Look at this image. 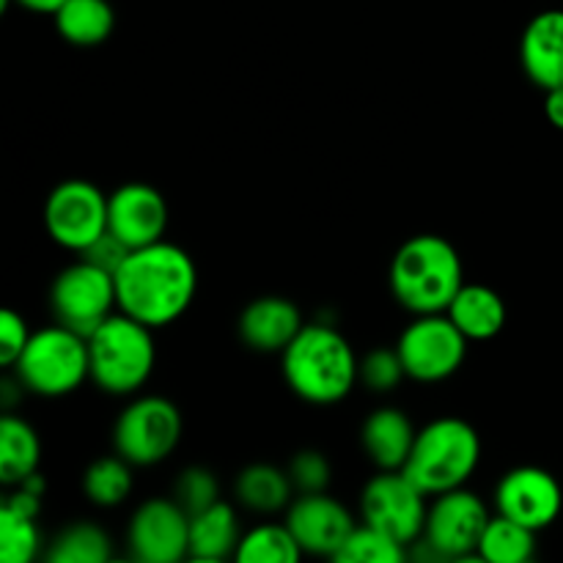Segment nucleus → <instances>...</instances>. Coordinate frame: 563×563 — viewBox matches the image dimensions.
I'll return each instance as SVG.
<instances>
[{
	"label": "nucleus",
	"instance_id": "1",
	"mask_svg": "<svg viewBox=\"0 0 563 563\" xmlns=\"http://www.w3.org/2000/svg\"><path fill=\"white\" fill-rule=\"evenodd\" d=\"M198 291V269L190 253L159 240L135 247L115 269L119 311L148 328H168L185 317Z\"/></svg>",
	"mask_w": 563,
	"mask_h": 563
},
{
	"label": "nucleus",
	"instance_id": "2",
	"mask_svg": "<svg viewBox=\"0 0 563 563\" xmlns=\"http://www.w3.org/2000/svg\"><path fill=\"white\" fill-rule=\"evenodd\" d=\"M286 385L311 405H339L361 383V361L330 324H306L284 352Z\"/></svg>",
	"mask_w": 563,
	"mask_h": 563
},
{
	"label": "nucleus",
	"instance_id": "3",
	"mask_svg": "<svg viewBox=\"0 0 563 563\" xmlns=\"http://www.w3.org/2000/svg\"><path fill=\"white\" fill-rule=\"evenodd\" d=\"M390 291L418 313H445L465 286V267L456 247L440 234H418L396 251L390 262Z\"/></svg>",
	"mask_w": 563,
	"mask_h": 563
},
{
	"label": "nucleus",
	"instance_id": "4",
	"mask_svg": "<svg viewBox=\"0 0 563 563\" xmlns=\"http://www.w3.org/2000/svg\"><path fill=\"white\" fill-rule=\"evenodd\" d=\"M154 328L137 322L130 313H110L88 335L91 379L113 396H130L148 383L157 363Z\"/></svg>",
	"mask_w": 563,
	"mask_h": 563
},
{
	"label": "nucleus",
	"instance_id": "5",
	"mask_svg": "<svg viewBox=\"0 0 563 563\" xmlns=\"http://www.w3.org/2000/svg\"><path fill=\"white\" fill-rule=\"evenodd\" d=\"M482 460L478 432L462 418H438L418 429L410 460L401 471L427 495H443L471 482Z\"/></svg>",
	"mask_w": 563,
	"mask_h": 563
},
{
	"label": "nucleus",
	"instance_id": "6",
	"mask_svg": "<svg viewBox=\"0 0 563 563\" xmlns=\"http://www.w3.org/2000/svg\"><path fill=\"white\" fill-rule=\"evenodd\" d=\"M14 372L22 388L36 396L58 399L71 394L91 377L88 339L64 324L36 330L14 363Z\"/></svg>",
	"mask_w": 563,
	"mask_h": 563
},
{
	"label": "nucleus",
	"instance_id": "7",
	"mask_svg": "<svg viewBox=\"0 0 563 563\" xmlns=\"http://www.w3.org/2000/svg\"><path fill=\"white\" fill-rule=\"evenodd\" d=\"M179 407L163 396H141L121 410L113 427L115 454L135 467L157 465L168 460L181 440Z\"/></svg>",
	"mask_w": 563,
	"mask_h": 563
},
{
	"label": "nucleus",
	"instance_id": "8",
	"mask_svg": "<svg viewBox=\"0 0 563 563\" xmlns=\"http://www.w3.org/2000/svg\"><path fill=\"white\" fill-rule=\"evenodd\" d=\"M467 335L449 319V313H418L416 322L399 335L401 363L416 383H443L462 368L467 357Z\"/></svg>",
	"mask_w": 563,
	"mask_h": 563
},
{
	"label": "nucleus",
	"instance_id": "9",
	"mask_svg": "<svg viewBox=\"0 0 563 563\" xmlns=\"http://www.w3.org/2000/svg\"><path fill=\"white\" fill-rule=\"evenodd\" d=\"M115 306H119L115 275L86 258L60 269L49 289V308H53L55 322L86 339L113 313Z\"/></svg>",
	"mask_w": 563,
	"mask_h": 563
},
{
	"label": "nucleus",
	"instance_id": "10",
	"mask_svg": "<svg viewBox=\"0 0 563 563\" xmlns=\"http://www.w3.org/2000/svg\"><path fill=\"white\" fill-rule=\"evenodd\" d=\"M489 517L493 515L484 506V500L471 489L460 487L434 495L421 542L427 544L432 559L482 561L478 559V544H482Z\"/></svg>",
	"mask_w": 563,
	"mask_h": 563
},
{
	"label": "nucleus",
	"instance_id": "11",
	"mask_svg": "<svg viewBox=\"0 0 563 563\" xmlns=\"http://www.w3.org/2000/svg\"><path fill=\"white\" fill-rule=\"evenodd\" d=\"M361 515L363 522L410 548L427 528V493L405 471H379L363 487Z\"/></svg>",
	"mask_w": 563,
	"mask_h": 563
},
{
	"label": "nucleus",
	"instance_id": "12",
	"mask_svg": "<svg viewBox=\"0 0 563 563\" xmlns=\"http://www.w3.org/2000/svg\"><path fill=\"white\" fill-rule=\"evenodd\" d=\"M44 229L66 251L82 253L108 231V196L86 179H66L44 201Z\"/></svg>",
	"mask_w": 563,
	"mask_h": 563
},
{
	"label": "nucleus",
	"instance_id": "13",
	"mask_svg": "<svg viewBox=\"0 0 563 563\" xmlns=\"http://www.w3.org/2000/svg\"><path fill=\"white\" fill-rule=\"evenodd\" d=\"M132 559L141 563H176L190 559V515L179 500L152 498L132 515L126 531Z\"/></svg>",
	"mask_w": 563,
	"mask_h": 563
},
{
	"label": "nucleus",
	"instance_id": "14",
	"mask_svg": "<svg viewBox=\"0 0 563 563\" xmlns=\"http://www.w3.org/2000/svg\"><path fill=\"white\" fill-rule=\"evenodd\" d=\"M495 506H498V515L511 517L539 533L559 520L563 509L561 484L544 467H515L498 482Z\"/></svg>",
	"mask_w": 563,
	"mask_h": 563
},
{
	"label": "nucleus",
	"instance_id": "15",
	"mask_svg": "<svg viewBox=\"0 0 563 563\" xmlns=\"http://www.w3.org/2000/svg\"><path fill=\"white\" fill-rule=\"evenodd\" d=\"M168 229V203L146 181H126L108 196V231L132 251L163 240Z\"/></svg>",
	"mask_w": 563,
	"mask_h": 563
},
{
	"label": "nucleus",
	"instance_id": "16",
	"mask_svg": "<svg viewBox=\"0 0 563 563\" xmlns=\"http://www.w3.org/2000/svg\"><path fill=\"white\" fill-rule=\"evenodd\" d=\"M286 526L300 542L302 553L335 559L341 544L355 528V520L346 511V506L330 498L328 493H302L300 498L289 504Z\"/></svg>",
	"mask_w": 563,
	"mask_h": 563
},
{
	"label": "nucleus",
	"instance_id": "17",
	"mask_svg": "<svg viewBox=\"0 0 563 563\" xmlns=\"http://www.w3.org/2000/svg\"><path fill=\"white\" fill-rule=\"evenodd\" d=\"M520 64L528 80L544 91L563 86V9H548L528 22L520 38Z\"/></svg>",
	"mask_w": 563,
	"mask_h": 563
},
{
	"label": "nucleus",
	"instance_id": "18",
	"mask_svg": "<svg viewBox=\"0 0 563 563\" xmlns=\"http://www.w3.org/2000/svg\"><path fill=\"white\" fill-rule=\"evenodd\" d=\"M306 328L300 308L278 295L256 297L240 313V335L256 352H284Z\"/></svg>",
	"mask_w": 563,
	"mask_h": 563
},
{
	"label": "nucleus",
	"instance_id": "19",
	"mask_svg": "<svg viewBox=\"0 0 563 563\" xmlns=\"http://www.w3.org/2000/svg\"><path fill=\"white\" fill-rule=\"evenodd\" d=\"M416 438L418 432L412 421L396 407L374 410L361 429L363 451L379 471H401L410 460Z\"/></svg>",
	"mask_w": 563,
	"mask_h": 563
},
{
	"label": "nucleus",
	"instance_id": "20",
	"mask_svg": "<svg viewBox=\"0 0 563 563\" xmlns=\"http://www.w3.org/2000/svg\"><path fill=\"white\" fill-rule=\"evenodd\" d=\"M445 313L467 335V341L495 339L506 328V317H509L504 297L484 284L462 286Z\"/></svg>",
	"mask_w": 563,
	"mask_h": 563
},
{
	"label": "nucleus",
	"instance_id": "21",
	"mask_svg": "<svg viewBox=\"0 0 563 563\" xmlns=\"http://www.w3.org/2000/svg\"><path fill=\"white\" fill-rule=\"evenodd\" d=\"M240 520L229 504L218 500L209 509L190 517V559L192 561H223L236 555L240 548Z\"/></svg>",
	"mask_w": 563,
	"mask_h": 563
},
{
	"label": "nucleus",
	"instance_id": "22",
	"mask_svg": "<svg viewBox=\"0 0 563 563\" xmlns=\"http://www.w3.org/2000/svg\"><path fill=\"white\" fill-rule=\"evenodd\" d=\"M53 20L60 38L77 47H97L113 33L115 11L108 0H66Z\"/></svg>",
	"mask_w": 563,
	"mask_h": 563
},
{
	"label": "nucleus",
	"instance_id": "23",
	"mask_svg": "<svg viewBox=\"0 0 563 563\" xmlns=\"http://www.w3.org/2000/svg\"><path fill=\"white\" fill-rule=\"evenodd\" d=\"M42 460V443L27 421L16 416H3L0 421V482L16 487L33 476Z\"/></svg>",
	"mask_w": 563,
	"mask_h": 563
},
{
	"label": "nucleus",
	"instance_id": "24",
	"mask_svg": "<svg viewBox=\"0 0 563 563\" xmlns=\"http://www.w3.org/2000/svg\"><path fill=\"white\" fill-rule=\"evenodd\" d=\"M289 473L278 471L275 465H251L236 476V498L242 506L258 515H275L291 504Z\"/></svg>",
	"mask_w": 563,
	"mask_h": 563
},
{
	"label": "nucleus",
	"instance_id": "25",
	"mask_svg": "<svg viewBox=\"0 0 563 563\" xmlns=\"http://www.w3.org/2000/svg\"><path fill=\"white\" fill-rule=\"evenodd\" d=\"M537 555V531L506 515L489 517L478 559L487 563H528Z\"/></svg>",
	"mask_w": 563,
	"mask_h": 563
},
{
	"label": "nucleus",
	"instance_id": "26",
	"mask_svg": "<svg viewBox=\"0 0 563 563\" xmlns=\"http://www.w3.org/2000/svg\"><path fill=\"white\" fill-rule=\"evenodd\" d=\"M302 548L289 531V526H256L253 531L242 533L240 548H236V561L242 563H297L302 559Z\"/></svg>",
	"mask_w": 563,
	"mask_h": 563
},
{
	"label": "nucleus",
	"instance_id": "27",
	"mask_svg": "<svg viewBox=\"0 0 563 563\" xmlns=\"http://www.w3.org/2000/svg\"><path fill=\"white\" fill-rule=\"evenodd\" d=\"M113 555L110 537L93 522H75L53 539L47 550L49 563H104Z\"/></svg>",
	"mask_w": 563,
	"mask_h": 563
},
{
	"label": "nucleus",
	"instance_id": "28",
	"mask_svg": "<svg viewBox=\"0 0 563 563\" xmlns=\"http://www.w3.org/2000/svg\"><path fill=\"white\" fill-rule=\"evenodd\" d=\"M36 517L9 498L0 506V559L5 563H31L42 548Z\"/></svg>",
	"mask_w": 563,
	"mask_h": 563
},
{
	"label": "nucleus",
	"instance_id": "29",
	"mask_svg": "<svg viewBox=\"0 0 563 563\" xmlns=\"http://www.w3.org/2000/svg\"><path fill=\"white\" fill-rule=\"evenodd\" d=\"M132 487V462H126L124 456H102V460L91 462L82 476V493L88 495V500L104 509H113L121 506L130 498Z\"/></svg>",
	"mask_w": 563,
	"mask_h": 563
},
{
	"label": "nucleus",
	"instance_id": "30",
	"mask_svg": "<svg viewBox=\"0 0 563 563\" xmlns=\"http://www.w3.org/2000/svg\"><path fill=\"white\" fill-rule=\"evenodd\" d=\"M407 559H410V553H407L405 544L390 539L379 528L368 526V522L352 528L346 542L335 553V561L341 563H401Z\"/></svg>",
	"mask_w": 563,
	"mask_h": 563
},
{
	"label": "nucleus",
	"instance_id": "31",
	"mask_svg": "<svg viewBox=\"0 0 563 563\" xmlns=\"http://www.w3.org/2000/svg\"><path fill=\"white\" fill-rule=\"evenodd\" d=\"M405 377V363H401L399 352L396 350H374L361 361V383L366 385L368 390L388 394V390H394Z\"/></svg>",
	"mask_w": 563,
	"mask_h": 563
},
{
	"label": "nucleus",
	"instance_id": "32",
	"mask_svg": "<svg viewBox=\"0 0 563 563\" xmlns=\"http://www.w3.org/2000/svg\"><path fill=\"white\" fill-rule=\"evenodd\" d=\"M176 500L185 506L187 515H198V511L209 509L218 504V478L209 473L207 467H187L176 482Z\"/></svg>",
	"mask_w": 563,
	"mask_h": 563
},
{
	"label": "nucleus",
	"instance_id": "33",
	"mask_svg": "<svg viewBox=\"0 0 563 563\" xmlns=\"http://www.w3.org/2000/svg\"><path fill=\"white\" fill-rule=\"evenodd\" d=\"M289 478L297 493H324L333 478V467L319 451H300L289 465Z\"/></svg>",
	"mask_w": 563,
	"mask_h": 563
},
{
	"label": "nucleus",
	"instance_id": "34",
	"mask_svg": "<svg viewBox=\"0 0 563 563\" xmlns=\"http://www.w3.org/2000/svg\"><path fill=\"white\" fill-rule=\"evenodd\" d=\"M27 341H31V330H27L25 317L11 311V308L0 311V363L5 368H14V363L25 352Z\"/></svg>",
	"mask_w": 563,
	"mask_h": 563
},
{
	"label": "nucleus",
	"instance_id": "35",
	"mask_svg": "<svg viewBox=\"0 0 563 563\" xmlns=\"http://www.w3.org/2000/svg\"><path fill=\"white\" fill-rule=\"evenodd\" d=\"M130 253H132L130 245H124V242H121L113 231H104V234L99 236L93 245H88L86 251L80 253V258H86V262L97 264V267L108 269V273L115 275V269L126 262V256H130Z\"/></svg>",
	"mask_w": 563,
	"mask_h": 563
},
{
	"label": "nucleus",
	"instance_id": "36",
	"mask_svg": "<svg viewBox=\"0 0 563 563\" xmlns=\"http://www.w3.org/2000/svg\"><path fill=\"white\" fill-rule=\"evenodd\" d=\"M544 113H548L550 124H553L555 130H563V86L550 88L548 99H544Z\"/></svg>",
	"mask_w": 563,
	"mask_h": 563
},
{
	"label": "nucleus",
	"instance_id": "37",
	"mask_svg": "<svg viewBox=\"0 0 563 563\" xmlns=\"http://www.w3.org/2000/svg\"><path fill=\"white\" fill-rule=\"evenodd\" d=\"M14 3H20L22 9H27V11H36V14H55V11H58L66 0H14ZM0 5L5 9V5H9V0H3Z\"/></svg>",
	"mask_w": 563,
	"mask_h": 563
}]
</instances>
